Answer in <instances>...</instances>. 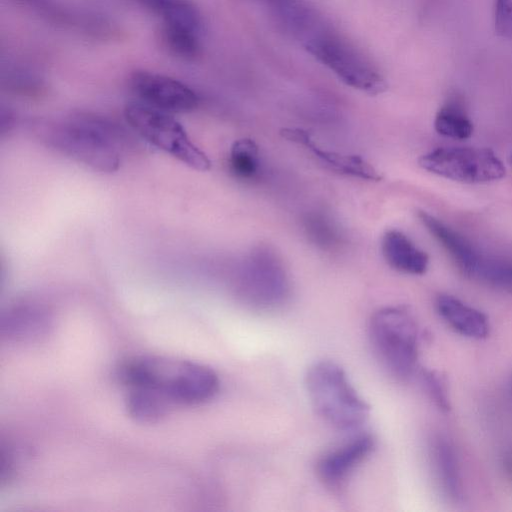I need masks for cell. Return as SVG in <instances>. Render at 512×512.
Here are the masks:
<instances>
[{
  "instance_id": "1",
  "label": "cell",
  "mask_w": 512,
  "mask_h": 512,
  "mask_svg": "<svg viewBox=\"0 0 512 512\" xmlns=\"http://www.w3.org/2000/svg\"><path fill=\"white\" fill-rule=\"evenodd\" d=\"M128 388L152 391L174 405H198L219 389L217 374L209 367L184 359L144 355L124 362L119 370Z\"/></svg>"
},
{
  "instance_id": "2",
  "label": "cell",
  "mask_w": 512,
  "mask_h": 512,
  "mask_svg": "<svg viewBox=\"0 0 512 512\" xmlns=\"http://www.w3.org/2000/svg\"><path fill=\"white\" fill-rule=\"evenodd\" d=\"M116 127L89 113L71 115L51 128L49 142L67 157L93 170L112 173L121 162Z\"/></svg>"
},
{
  "instance_id": "3",
  "label": "cell",
  "mask_w": 512,
  "mask_h": 512,
  "mask_svg": "<svg viewBox=\"0 0 512 512\" xmlns=\"http://www.w3.org/2000/svg\"><path fill=\"white\" fill-rule=\"evenodd\" d=\"M305 386L317 415L337 429L357 428L369 416V405L358 395L344 370L332 361L311 365Z\"/></svg>"
},
{
  "instance_id": "4",
  "label": "cell",
  "mask_w": 512,
  "mask_h": 512,
  "mask_svg": "<svg viewBox=\"0 0 512 512\" xmlns=\"http://www.w3.org/2000/svg\"><path fill=\"white\" fill-rule=\"evenodd\" d=\"M372 348L388 372L400 380L415 371L418 359L419 332L411 313L403 307H385L370 320Z\"/></svg>"
},
{
  "instance_id": "5",
  "label": "cell",
  "mask_w": 512,
  "mask_h": 512,
  "mask_svg": "<svg viewBox=\"0 0 512 512\" xmlns=\"http://www.w3.org/2000/svg\"><path fill=\"white\" fill-rule=\"evenodd\" d=\"M124 118L148 143L197 171H208L211 161L188 136L182 124L169 112L139 100L128 102Z\"/></svg>"
},
{
  "instance_id": "6",
  "label": "cell",
  "mask_w": 512,
  "mask_h": 512,
  "mask_svg": "<svg viewBox=\"0 0 512 512\" xmlns=\"http://www.w3.org/2000/svg\"><path fill=\"white\" fill-rule=\"evenodd\" d=\"M306 49L346 85L378 95L387 83L374 66L353 46L330 33H319L307 40Z\"/></svg>"
},
{
  "instance_id": "7",
  "label": "cell",
  "mask_w": 512,
  "mask_h": 512,
  "mask_svg": "<svg viewBox=\"0 0 512 512\" xmlns=\"http://www.w3.org/2000/svg\"><path fill=\"white\" fill-rule=\"evenodd\" d=\"M421 168L463 183H485L501 179L505 167L488 148L441 147L418 159Z\"/></svg>"
},
{
  "instance_id": "8",
  "label": "cell",
  "mask_w": 512,
  "mask_h": 512,
  "mask_svg": "<svg viewBox=\"0 0 512 512\" xmlns=\"http://www.w3.org/2000/svg\"><path fill=\"white\" fill-rule=\"evenodd\" d=\"M129 85L137 100L171 114L193 111L199 103L197 94L189 86L166 75L135 71Z\"/></svg>"
},
{
  "instance_id": "9",
  "label": "cell",
  "mask_w": 512,
  "mask_h": 512,
  "mask_svg": "<svg viewBox=\"0 0 512 512\" xmlns=\"http://www.w3.org/2000/svg\"><path fill=\"white\" fill-rule=\"evenodd\" d=\"M417 215L465 275L490 282L498 260L484 257L463 235L426 211L420 210Z\"/></svg>"
},
{
  "instance_id": "10",
  "label": "cell",
  "mask_w": 512,
  "mask_h": 512,
  "mask_svg": "<svg viewBox=\"0 0 512 512\" xmlns=\"http://www.w3.org/2000/svg\"><path fill=\"white\" fill-rule=\"evenodd\" d=\"M374 444V438L363 433L331 450L317 464L320 479L326 485L338 487L372 452Z\"/></svg>"
},
{
  "instance_id": "11",
  "label": "cell",
  "mask_w": 512,
  "mask_h": 512,
  "mask_svg": "<svg viewBox=\"0 0 512 512\" xmlns=\"http://www.w3.org/2000/svg\"><path fill=\"white\" fill-rule=\"evenodd\" d=\"M280 135L284 139L304 146L321 162L326 163L332 170L341 174L368 181H381V173L368 161L359 155H349L322 149L312 138L311 134L301 128H282Z\"/></svg>"
},
{
  "instance_id": "12",
  "label": "cell",
  "mask_w": 512,
  "mask_h": 512,
  "mask_svg": "<svg viewBox=\"0 0 512 512\" xmlns=\"http://www.w3.org/2000/svg\"><path fill=\"white\" fill-rule=\"evenodd\" d=\"M435 306L443 321L458 334L471 339H483L489 335L490 324L487 316L460 299L449 294H440L436 298Z\"/></svg>"
},
{
  "instance_id": "13",
  "label": "cell",
  "mask_w": 512,
  "mask_h": 512,
  "mask_svg": "<svg viewBox=\"0 0 512 512\" xmlns=\"http://www.w3.org/2000/svg\"><path fill=\"white\" fill-rule=\"evenodd\" d=\"M381 251L386 263L396 271L424 274L429 265L427 253L419 249L403 232L387 230L381 241Z\"/></svg>"
},
{
  "instance_id": "14",
  "label": "cell",
  "mask_w": 512,
  "mask_h": 512,
  "mask_svg": "<svg viewBox=\"0 0 512 512\" xmlns=\"http://www.w3.org/2000/svg\"><path fill=\"white\" fill-rule=\"evenodd\" d=\"M1 328L9 339L34 340L47 333L50 318L47 311L37 305H18L2 318Z\"/></svg>"
},
{
  "instance_id": "15",
  "label": "cell",
  "mask_w": 512,
  "mask_h": 512,
  "mask_svg": "<svg viewBox=\"0 0 512 512\" xmlns=\"http://www.w3.org/2000/svg\"><path fill=\"white\" fill-rule=\"evenodd\" d=\"M433 458L441 487L451 500L462 497V481L458 461L452 445L438 437L433 443Z\"/></svg>"
},
{
  "instance_id": "16",
  "label": "cell",
  "mask_w": 512,
  "mask_h": 512,
  "mask_svg": "<svg viewBox=\"0 0 512 512\" xmlns=\"http://www.w3.org/2000/svg\"><path fill=\"white\" fill-rule=\"evenodd\" d=\"M202 30L176 23H161V42L173 56L190 60L196 57L200 51V39Z\"/></svg>"
},
{
  "instance_id": "17",
  "label": "cell",
  "mask_w": 512,
  "mask_h": 512,
  "mask_svg": "<svg viewBox=\"0 0 512 512\" xmlns=\"http://www.w3.org/2000/svg\"><path fill=\"white\" fill-rule=\"evenodd\" d=\"M126 407L135 420L142 423H155L164 418L171 408L170 403L158 394L141 388H128Z\"/></svg>"
},
{
  "instance_id": "18",
  "label": "cell",
  "mask_w": 512,
  "mask_h": 512,
  "mask_svg": "<svg viewBox=\"0 0 512 512\" xmlns=\"http://www.w3.org/2000/svg\"><path fill=\"white\" fill-rule=\"evenodd\" d=\"M437 133L453 139H467L473 133V124L458 100L447 101L434 120Z\"/></svg>"
},
{
  "instance_id": "19",
  "label": "cell",
  "mask_w": 512,
  "mask_h": 512,
  "mask_svg": "<svg viewBox=\"0 0 512 512\" xmlns=\"http://www.w3.org/2000/svg\"><path fill=\"white\" fill-rule=\"evenodd\" d=\"M259 149L255 141L241 138L230 149L229 164L232 172L244 179L252 178L258 171Z\"/></svg>"
},
{
  "instance_id": "20",
  "label": "cell",
  "mask_w": 512,
  "mask_h": 512,
  "mask_svg": "<svg viewBox=\"0 0 512 512\" xmlns=\"http://www.w3.org/2000/svg\"><path fill=\"white\" fill-rule=\"evenodd\" d=\"M422 382L437 407L448 412L451 408L445 378L436 371L423 370Z\"/></svg>"
},
{
  "instance_id": "21",
  "label": "cell",
  "mask_w": 512,
  "mask_h": 512,
  "mask_svg": "<svg viewBox=\"0 0 512 512\" xmlns=\"http://www.w3.org/2000/svg\"><path fill=\"white\" fill-rule=\"evenodd\" d=\"M495 30L502 38H512V0H496Z\"/></svg>"
},
{
  "instance_id": "22",
  "label": "cell",
  "mask_w": 512,
  "mask_h": 512,
  "mask_svg": "<svg viewBox=\"0 0 512 512\" xmlns=\"http://www.w3.org/2000/svg\"><path fill=\"white\" fill-rule=\"evenodd\" d=\"M38 13L56 21H67L69 16L65 7L63 8L56 0H16Z\"/></svg>"
},
{
  "instance_id": "23",
  "label": "cell",
  "mask_w": 512,
  "mask_h": 512,
  "mask_svg": "<svg viewBox=\"0 0 512 512\" xmlns=\"http://www.w3.org/2000/svg\"><path fill=\"white\" fill-rule=\"evenodd\" d=\"M177 0H136V2L146 10L160 16L167 8L172 6Z\"/></svg>"
},
{
  "instance_id": "24",
  "label": "cell",
  "mask_w": 512,
  "mask_h": 512,
  "mask_svg": "<svg viewBox=\"0 0 512 512\" xmlns=\"http://www.w3.org/2000/svg\"><path fill=\"white\" fill-rule=\"evenodd\" d=\"M507 469L510 473H512V454L509 455L506 461Z\"/></svg>"
}]
</instances>
